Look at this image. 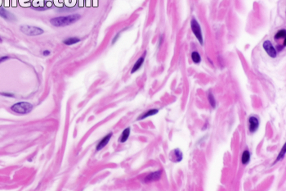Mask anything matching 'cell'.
<instances>
[{
	"instance_id": "obj_1",
	"label": "cell",
	"mask_w": 286,
	"mask_h": 191,
	"mask_svg": "<svg viewBox=\"0 0 286 191\" xmlns=\"http://www.w3.org/2000/svg\"><path fill=\"white\" fill-rule=\"evenodd\" d=\"M81 18V16L78 13L69 15V16H65V17H58L50 20V23L56 26V27H63V26H67L69 25H71L75 22L78 21Z\"/></svg>"
},
{
	"instance_id": "obj_2",
	"label": "cell",
	"mask_w": 286,
	"mask_h": 191,
	"mask_svg": "<svg viewBox=\"0 0 286 191\" xmlns=\"http://www.w3.org/2000/svg\"><path fill=\"white\" fill-rule=\"evenodd\" d=\"M11 109L19 114H27L33 109V106L28 102H20L12 106Z\"/></svg>"
},
{
	"instance_id": "obj_3",
	"label": "cell",
	"mask_w": 286,
	"mask_h": 191,
	"mask_svg": "<svg viewBox=\"0 0 286 191\" xmlns=\"http://www.w3.org/2000/svg\"><path fill=\"white\" fill-rule=\"evenodd\" d=\"M20 30L22 33H24L26 35H29V36L40 35L44 32L43 29L37 27V26H21Z\"/></svg>"
},
{
	"instance_id": "obj_4",
	"label": "cell",
	"mask_w": 286,
	"mask_h": 191,
	"mask_svg": "<svg viewBox=\"0 0 286 191\" xmlns=\"http://www.w3.org/2000/svg\"><path fill=\"white\" fill-rule=\"evenodd\" d=\"M191 30L192 32L194 33L195 36L196 37V39L199 40L200 44L203 45L204 43V39H203V35H202V30H201V27H200V24L199 22L197 21V20L193 18L191 20Z\"/></svg>"
},
{
	"instance_id": "obj_5",
	"label": "cell",
	"mask_w": 286,
	"mask_h": 191,
	"mask_svg": "<svg viewBox=\"0 0 286 191\" xmlns=\"http://www.w3.org/2000/svg\"><path fill=\"white\" fill-rule=\"evenodd\" d=\"M262 46H263L264 50L266 51V53L268 54V56H270V57H272V58L276 57L277 56L276 49L275 47L273 46V44H272V42H271L270 40H266V41L263 43Z\"/></svg>"
},
{
	"instance_id": "obj_6",
	"label": "cell",
	"mask_w": 286,
	"mask_h": 191,
	"mask_svg": "<svg viewBox=\"0 0 286 191\" xmlns=\"http://www.w3.org/2000/svg\"><path fill=\"white\" fill-rule=\"evenodd\" d=\"M259 127V119L256 116H251L248 118V130L251 133L257 131Z\"/></svg>"
},
{
	"instance_id": "obj_7",
	"label": "cell",
	"mask_w": 286,
	"mask_h": 191,
	"mask_svg": "<svg viewBox=\"0 0 286 191\" xmlns=\"http://www.w3.org/2000/svg\"><path fill=\"white\" fill-rule=\"evenodd\" d=\"M161 174H162V171H158V172H152L151 174H149L148 176L145 177V180H144V182L145 183H150V182L152 181H156L160 179L161 177Z\"/></svg>"
},
{
	"instance_id": "obj_8",
	"label": "cell",
	"mask_w": 286,
	"mask_h": 191,
	"mask_svg": "<svg viewBox=\"0 0 286 191\" xmlns=\"http://www.w3.org/2000/svg\"><path fill=\"white\" fill-rule=\"evenodd\" d=\"M0 17H3V19L7 20V21H11L16 20V17L14 15L8 11H7L3 7H0Z\"/></svg>"
},
{
	"instance_id": "obj_9",
	"label": "cell",
	"mask_w": 286,
	"mask_h": 191,
	"mask_svg": "<svg viewBox=\"0 0 286 191\" xmlns=\"http://www.w3.org/2000/svg\"><path fill=\"white\" fill-rule=\"evenodd\" d=\"M112 134H113L112 133H109L107 135H105V137L102 139L100 142H99V143L97 144V146H96V151H100L101 149H102V148H104L105 145L109 143L110 138L112 137Z\"/></svg>"
},
{
	"instance_id": "obj_10",
	"label": "cell",
	"mask_w": 286,
	"mask_h": 191,
	"mask_svg": "<svg viewBox=\"0 0 286 191\" xmlns=\"http://www.w3.org/2000/svg\"><path fill=\"white\" fill-rule=\"evenodd\" d=\"M144 60H145V57L144 56H142V57H140L139 59H138V61L135 62V64L133 65V69L131 71V73H134V72H138L139 69L142 67V66Z\"/></svg>"
},
{
	"instance_id": "obj_11",
	"label": "cell",
	"mask_w": 286,
	"mask_h": 191,
	"mask_svg": "<svg viewBox=\"0 0 286 191\" xmlns=\"http://www.w3.org/2000/svg\"><path fill=\"white\" fill-rule=\"evenodd\" d=\"M182 153H181V151L180 150V149H175V150H173V152H172V155H171V159L172 158H175V160L173 161V162H181V159H182Z\"/></svg>"
},
{
	"instance_id": "obj_12",
	"label": "cell",
	"mask_w": 286,
	"mask_h": 191,
	"mask_svg": "<svg viewBox=\"0 0 286 191\" xmlns=\"http://www.w3.org/2000/svg\"><path fill=\"white\" fill-rule=\"evenodd\" d=\"M158 112H159V110L158 109L148 110L147 112H146L144 114H142V116H140L138 118V120H142V119H145V118H146V117H149L154 116V115L157 114Z\"/></svg>"
},
{
	"instance_id": "obj_13",
	"label": "cell",
	"mask_w": 286,
	"mask_h": 191,
	"mask_svg": "<svg viewBox=\"0 0 286 191\" xmlns=\"http://www.w3.org/2000/svg\"><path fill=\"white\" fill-rule=\"evenodd\" d=\"M130 130H131V129L129 127H128V128H126L123 131V133H122L121 136H120V139H119V142L120 143H124V142H126L128 140V139L129 137V134H130Z\"/></svg>"
},
{
	"instance_id": "obj_14",
	"label": "cell",
	"mask_w": 286,
	"mask_h": 191,
	"mask_svg": "<svg viewBox=\"0 0 286 191\" xmlns=\"http://www.w3.org/2000/svg\"><path fill=\"white\" fill-rule=\"evenodd\" d=\"M250 153L248 150H244V151L243 154H242V157H241V163L244 165H246L249 163L250 161Z\"/></svg>"
},
{
	"instance_id": "obj_15",
	"label": "cell",
	"mask_w": 286,
	"mask_h": 191,
	"mask_svg": "<svg viewBox=\"0 0 286 191\" xmlns=\"http://www.w3.org/2000/svg\"><path fill=\"white\" fill-rule=\"evenodd\" d=\"M80 41V39L76 38V37H72V38H68L66 39H65L63 41V43L66 44V45H73V44H75V43H79Z\"/></svg>"
},
{
	"instance_id": "obj_16",
	"label": "cell",
	"mask_w": 286,
	"mask_h": 191,
	"mask_svg": "<svg viewBox=\"0 0 286 191\" xmlns=\"http://www.w3.org/2000/svg\"><path fill=\"white\" fill-rule=\"evenodd\" d=\"M191 59H192V61L195 62V63L199 64L201 62V57H200V53H198L197 51L192 52V53H191Z\"/></svg>"
},
{
	"instance_id": "obj_17",
	"label": "cell",
	"mask_w": 286,
	"mask_h": 191,
	"mask_svg": "<svg viewBox=\"0 0 286 191\" xmlns=\"http://www.w3.org/2000/svg\"><path fill=\"white\" fill-rule=\"evenodd\" d=\"M285 36H286V30L285 29H282V30H280L275 35V39H285Z\"/></svg>"
},
{
	"instance_id": "obj_18",
	"label": "cell",
	"mask_w": 286,
	"mask_h": 191,
	"mask_svg": "<svg viewBox=\"0 0 286 191\" xmlns=\"http://www.w3.org/2000/svg\"><path fill=\"white\" fill-rule=\"evenodd\" d=\"M209 101L210 105L212 106V108H216V99L212 93L209 94Z\"/></svg>"
},
{
	"instance_id": "obj_19",
	"label": "cell",
	"mask_w": 286,
	"mask_h": 191,
	"mask_svg": "<svg viewBox=\"0 0 286 191\" xmlns=\"http://www.w3.org/2000/svg\"><path fill=\"white\" fill-rule=\"evenodd\" d=\"M285 153H286V145L285 144V145H284V147H283V148L281 149V153H279V155H278V157H277L276 160V162H278V161L281 160L282 158L285 157Z\"/></svg>"
},
{
	"instance_id": "obj_20",
	"label": "cell",
	"mask_w": 286,
	"mask_h": 191,
	"mask_svg": "<svg viewBox=\"0 0 286 191\" xmlns=\"http://www.w3.org/2000/svg\"><path fill=\"white\" fill-rule=\"evenodd\" d=\"M8 59H9V57H8V56H4V57H0V63H1V62H4V61H6V60H8Z\"/></svg>"
},
{
	"instance_id": "obj_21",
	"label": "cell",
	"mask_w": 286,
	"mask_h": 191,
	"mask_svg": "<svg viewBox=\"0 0 286 191\" xmlns=\"http://www.w3.org/2000/svg\"><path fill=\"white\" fill-rule=\"evenodd\" d=\"M119 34H120V33H118L117 34H116V36L114 37V39H113V41H112V43H114L116 41H117V39H118V38L119 37Z\"/></svg>"
},
{
	"instance_id": "obj_22",
	"label": "cell",
	"mask_w": 286,
	"mask_h": 191,
	"mask_svg": "<svg viewBox=\"0 0 286 191\" xmlns=\"http://www.w3.org/2000/svg\"><path fill=\"white\" fill-rule=\"evenodd\" d=\"M50 51L49 50H44L43 52V54L44 55V56H48V55H50Z\"/></svg>"
},
{
	"instance_id": "obj_23",
	"label": "cell",
	"mask_w": 286,
	"mask_h": 191,
	"mask_svg": "<svg viewBox=\"0 0 286 191\" xmlns=\"http://www.w3.org/2000/svg\"><path fill=\"white\" fill-rule=\"evenodd\" d=\"M3 95H4V96H8V97H14V95L12 94H7V93H3V94H2Z\"/></svg>"
},
{
	"instance_id": "obj_24",
	"label": "cell",
	"mask_w": 286,
	"mask_h": 191,
	"mask_svg": "<svg viewBox=\"0 0 286 191\" xmlns=\"http://www.w3.org/2000/svg\"><path fill=\"white\" fill-rule=\"evenodd\" d=\"M0 42H2V39H1V37H0Z\"/></svg>"
}]
</instances>
